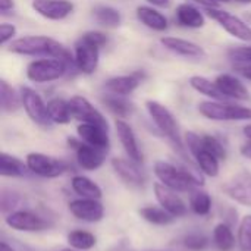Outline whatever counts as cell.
<instances>
[{
  "label": "cell",
  "mask_w": 251,
  "mask_h": 251,
  "mask_svg": "<svg viewBox=\"0 0 251 251\" xmlns=\"http://www.w3.org/2000/svg\"><path fill=\"white\" fill-rule=\"evenodd\" d=\"M153 172L159 182L176 193H191L204 185L203 172L199 166H193L190 162L175 165L171 162L157 160L154 162Z\"/></svg>",
  "instance_id": "obj_1"
},
{
  "label": "cell",
  "mask_w": 251,
  "mask_h": 251,
  "mask_svg": "<svg viewBox=\"0 0 251 251\" xmlns=\"http://www.w3.org/2000/svg\"><path fill=\"white\" fill-rule=\"evenodd\" d=\"M146 109H147L150 118L153 119L154 125L157 126V129L171 141V144L175 147V150H178V153L187 160L185 147H184L185 143L181 138L179 125H178L174 113L166 106H163L162 103H159L156 100H147L146 101Z\"/></svg>",
  "instance_id": "obj_2"
},
{
  "label": "cell",
  "mask_w": 251,
  "mask_h": 251,
  "mask_svg": "<svg viewBox=\"0 0 251 251\" xmlns=\"http://www.w3.org/2000/svg\"><path fill=\"white\" fill-rule=\"evenodd\" d=\"M199 112L201 116L218 122H238L251 121V107L240 106L231 101L207 100L199 104Z\"/></svg>",
  "instance_id": "obj_3"
},
{
  "label": "cell",
  "mask_w": 251,
  "mask_h": 251,
  "mask_svg": "<svg viewBox=\"0 0 251 251\" xmlns=\"http://www.w3.org/2000/svg\"><path fill=\"white\" fill-rule=\"evenodd\" d=\"M69 72V66L66 62L57 57H43L38 60H32L26 66V78L31 82L46 84L60 79Z\"/></svg>",
  "instance_id": "obj_4"
},
{
  "label": "cell",
  "mask_w": 251,
  "mask_h": 251,
  "mask_svg": "<svg viewBox=\"0 0 251 251\" xmlns=\"http://www.w3.org/2000/svg\"><path fill=\"white\" fill-rule=\"evenodd\" d=\"M100 46L94 43L87 34H82L74 46V57L79 72L91 75L99 68L100 62Z\"/></svg>",
  "instance_id": "obj_5"
},
{
  "label": "cell",
  "mask_w": 251,
  "mask_h": 251,
  "mask_svg": "<svg viewBox=\"0 0 251 251\" xmlns=\"http://www.w3.org/2000/svg\"><path fill=\"white\" fill-rule=\"evenodd\" d=\"M204 12L207 13L209 18L216 21L234 38L241 40V41H247V43L251 41V26L247 22H244L241 18H238V16L224 10V9H219L216 6L206 7Z\"/></svg>",
  "instance_id": "obj_6"
},
{
  "label": "cell",
  "mask_w": 251,
  "mask_h": 251,
  "mask_svg": "<svg viewBox=\"0 0 251 251\" xmlns=\"http://www.w3.org/2000/svg\"><path fill=\"white\" fill-rule=\"evenodd\" d=\"M25 163L31 174L41 178H57L68 171V165L63 160L43 153H29L25 159Z\"/></svg>",
  "instance_id": "obj_7"
},
{
  "label": "cell",
  "mask_w": 251,
  "mask_h": 251,
  "mask_svg": "<svg viewBox=\"0 0 251 251\" xmlns=\"http://www.w3.org/2000/svg\"><path fill=\"white\" fill-rule=\"evenodd\" d=\"M19 94H21L22 106H24L28 118L34 124H37L40 126H46V128L53 124L49 116V112H47V103H44V100L35 90H32L29 87H21Z\"/></svg>",
  "instance_id": "obj_8"
},
{
  "label": "cell",
  "mask_w": 251,
  "mask_h": 251,
  "mask_svg": "<svg viewBox=\"0 0 251 251\" xmlns=\"http://www.w3.org/2000/svg\"><path fill=\"white\" fill-rule=\"evenodd\" d=\"M68 101H69V109H71L74 119L79 121L81 124H94V125L109 129V124H107L106 118L85 97L74 96Z\"/></svg>",
  "instance_id": "obj_9"
},
{
  "label": "cell",
  "mask_w": 251,
  "mask_h": 251,
  "mask_svg": "<svg viewBox=\"0 0 251 251\" xmlns=\"http://www.w3.org/2000/svg\"><path fill=\"white\" fill-rule=\"evenodd\" d=\"M69 146L75 149V154H76V162L78 165L84 169V171H97L99 168H101V165L106 160V150L93 147L84 141H78L75 138H69Z\"/></svg>",
  "instance_id": "obj_10"
},
{
  "label": "cell",
  "mask_w": 251,
  "mask_h": 251,
  "mask_svg": "<svg viewBox=\"0 0 251 251\" xmlns=\"http://www.w3.org/2000/svg\"><path fill=\"white\" fill-rule=\"evenodd\" d=\"M224 193L234 200L235 203L251 207V172L250 171H240L235 174L225 185H224Z\"/></svg>",
  "instance_id": "obj_11"
},
{
  "label": "cell",
  "mask_w": 251,
  "mask_h": 251,
  "mask_svg": "<svg viewBox=\"0 0 251 251\" xmlns=\"http://www.w3.org/2000/svg\"><path fill=\"white\" fill-rule=\"evenodd\" d=\"M4 222L9 228L19 232H41L49 228V224L38 215L29 210H15L10 212Z\"/></svg>",
  "instance_id": "obj_12"
},
{
  "label": "cell",
  "mask_w": 251,
  "mask_h": 251,
  "mask_svg": "<svg viewBox=\"0 0 251 251\" xmlns=\"http://www.w3.org/2000/svg\"><path fill=\"white\" fill-rule=\"evenodd\" d=\"M68 209L74 218L82 222H88V224L100 222L104 218V206L100 203V200H96V199L79 197L76 200H72Z\"/></svg>",
  "instance_id": "obj_13"
},
{
  "label": "cell",
  "mask_w": 251,
  "mask_h": 251,
  "mask_svg": "<svg viewBox=\"0 0 251 251\" xmlns=\"http://www.w3.org/2000/svg\"><path fill=\"white\" fill-rule=\"evenodd\" d=\"M153 191H154V197L157 200V203L168 210L172 216L182 218L188 213V207L185 204V201L176 194V191L168 188L166 185H163L162 182H156L153 185Z\"/></svg>",
  "instance_id": "obj_14"
},
{
  "label": "cell",
  "mask_w": 251,
  "mask_h": 251,
  "mask_svg": "<svg viewBox=\"0 0 251 251\" xmlns=\"http://www.w3.org/2000/svg\"><path fill=\"white\" fill-rule=\"evenodd\" d=\"M31 7L49 21H63L74 12V3L69 0H32Z\"/></svg>",
  "instance_id": "obj_15"
},
{
  "label": "cell",
  "mask_w": 251,
  "mask_h": 251,
  "mask_svg": "<svg viewBox=\"0 0 251 251\" xmlns=\"http://www.w3.org/2000/svg\"><path fill=\"white\" fill-rule=\"evenodd\" d=\"M115 129H116L118 138H119V141H121V144H122L128 159H131L132 162L141 165L143 160H144V156H143V151H141V149L138 146L135 132L131 128V125L126 121L118 118L115 121Z\"/></svg>",
  "instance_id": "obj_16"
},
{
  "label": "cell",
  "mask_w": 251,
  "mask_h": 251,
  "mask_svg": "<svg viewBox=\"0 0 251 251\" xmlns=\"http://www.w3.org/2000/svg\"><path fill=\"white\" fill-rule=\"evenodd\" d=\"M146 75L143 71H135L129 75H119V76H112L107 81H104V90L110 94H118V96H129L132 94L144 81Z\"/></svg>",
  "instance_id": "obj_17"
},
{
  "label": "cell",
  "mask_w": 251,
  "mask_h": 251,
  "mask_svg": "<svg viewBox=\"0 0 251 251\" xmlns=\"http://www.w3.org/2000/svg\"><path fill=\"white\" fill-rule=\"evenodd\" d=\"M112 168L115 174L128 185L131 187H143L146 182V175L141 171L140 165L132 162L131 159H122V157H113L112 159Z\"/></svg>",
  "instance_id": "obj_18"
},
{
  "label": "cell",
  "mask_w": 251,
  "mask_h": 251,
  "mask_svg": "<svg viewBox=\"0 0 251 251\" xmlns=\"http://www.w3.org/2000/svg\"><path fill=\"white\" fill-rule=\"evenodd\" d=\"M160 43L166 50L172 51L174 54L187 57V59H203V57H206V50L200 44L190 41V40H185V38L162 37Z\"/></svg>",
  "instance_id": "obj_19"
},
{
  "label": "cell",
  "mask_w": 251,
  "mask_h": 251,
  "mask_svg": "<svg viewBox=\"0 0 251 251\" xmlns=\"http://www.w3.org/2000/svg\"><path fill=\"white\" fill-rule=\"evenodd\" d=\"M78 138L93 147L101 149V150H109L110 147V140H109V129L94 125V124H79L76 128Z\"/></svg>",
  "instance_id": "obj_20"
},
{
  "label": "cell",
  "mask_w": 251,
  "mask_h": 251,
  "mask_svg": "<svg viewBox=\"0 0 251 251\" xmlns=\"http://www.w3.org/2000/svg\"><path fill=\"white\" fill-rule=\"evenodd\" d=\"M215 82L218 84L219 90L226 96L228 100H249L250 99V93L249 88L244 85V82H241L237 76L231 75V74H221L216 76Z\"/></svg>",
  "instance_id": "obj_21"
},
{
  "label": "cell",
  "mask_w": 251,
  "mask_h": 251,
  "mask_svg": "<svg viewBox=\"0 0 251 251\" xmlns=\"http://www.w3.org/2000/svg\"><path fill=\"white\" fill-rule=\"evenodd\" d=\"M175 21L178 25L184 28L199 29L206 25L204 13L191 3H181L175 10Z\"/></svg>",
  "instance_id": "obj_22"
},
{
  "label": "cell",
  "mask_w": 251,
  "mask_h": 251,
  "mask_svg": "<svg viewBox=\"0 0 251 251\" xmlns=\"http://www.w3.org/2000/svg\"><path fill=\"white\" fill-rule=\"evenodd\" d=\"M137 19L147 28L153 29V31H166L168 26H169V22H168V18L156 10L154 7L151 6H138L137 7Z\"/></svg>",
  "instance_id": "obj_23"
},
{
  "label": "cell",
  "mask_w": 251,
  "mask_h": 251,
  "mask_svg": "<svg viewBox=\"0 0 251 251\" xmlns=\"http://www.w3.org/2000/svg\"><path fill=\"white\" fill-rule=\"evenodd\" d=\"M190 87H191L194 91H197V93H200V94L206 96L209 100L228 101L226 96L219 90L218 84H216L215 81H210V79H209V78H206V76H201V75H193V76L190 78Z\"/></svg>",
  "instance_id": "obj_24"
},
{
  "label": "cell",
  "mask_w": 251,
  "mask_h": 251,
  "mask_svg": "<svg viewBox=\"0 0 251 251\" xmlns=\"http://www.w3.org/2000/svg\"><path fill=\"white\" fill-rule=\"evenodd\" d=\"M71 187L74 190V193L76 196H79L81 199H96L100 200L103 196L101 188L90 178L84 176V175H75L71 179Z\"/></svg>",
  "instance_id": "obj_25"
},
{
  "label": "cell",
  "mask_w": 251,
  "mask_h": 251,
  "mask_svg": "<svg viewBox=\"0 0 251 251\" xmlns=\"http://www.w3.org/2000/svg\"><path fill=\"white\" fill-rule=\"evenodd\" d=\"M29 172L26 163H24L21 159L10 156L7 153L0 154V175L4 178H21L26 176Z\"/></svg>",
  "instance_id": "obj_26"
},
{
  "label": "cell",
  "mask_w": 251,
  "mask_h": 251,
  "mask_svg": "<svg viewBox=\"0 0 251 251\" xmlns=\"http://www.w3.org/2000/svg\"><path fill=\"white\" fill-rule=\"evenodd\" d=\"M103 104L119 119L128 118L134 112V104L125 97V96H118V94H104L101 97Z\"/></svg>",
  "instance_id": "obj_27"
},
{
  "label": "cell",
  "mask_w": 251,
  "mask_h": 251,
  "mask_svg": "<svg viewBox=\"0 0 251 251\" xmlns=\"http://www.w3.org/2000/svg\"><path fill=\"white\" fill-rule=\"evenodd\" d=\"M193 157L196 159V163H197L199 169L203 172V175L210 176V178H216L219 175V171H221L219 163H221V160L216 156H213L210 151L203 149V144H201V149L197 153L193 154Z\"/></svg>",
  "instance_id": "obj_28"
},
{
  "label": "cell",
  "mask_w": 251,
  "mask_h": 251,
  "mask_svg": "<svg viewBox=\"0 0 251 251\" xmlns=\"http://www.w3.org/2000/svg\"><path fill=\"white\" fill-rule=\"evenodd\" d=\"M47 112L53 124L66 125L71 122V119H74L71 109H69V101L59 99V97L50 99L47 101Z\"/></svg>",
  "instance_id": "obj_29"
},
{
  "label": "cell",
  "mask_w": 251,
  "mask_h": 251,
  "mask_svg": "<svg viewBox=\"0 0 251 251\" xmlns=\"http://www.w3.org/2000/svg\"><path fill=\"white\" fill-rule=\"evenodd\" d=\"M93 16L94 19L107 28H116L121 25L122 21V15L121 12L113 7V6H107V4H97L93 7Z\"/></svg>",
  "instance_id": "obj_30"
},
{
  "label": "cell",
  "mask_w": 251,
  "mask_h": 251,
  "mask_svg": "<svg viewBox=\"0 0 251 251\" xmlns=\"http://www.w3.org/2000/svg\"><path fill=\"white\" fill-rule=\"evenodd\" d=\"M140 216L146 222H149L151 225H159V226L169 225L176 219L168 210H165L162 206H146V207L140 209Z\"/></svg>",
  "instance_id": "obj_31"
},
{
  "label": "cell",
  "mask_w": 251,
  "mask_h": 251,
  "mask_svg": "<svg viewBox=\"0 0 251 251\" xmlns=\"http://www.w3.org/2000/svg\"><path fill=\"white\" fill-rule=\"evenodd\" d=\"M213 244L219 251H231L235 247V237L231 226L225 222L218 224L213 229L212 235Z\"/></svg>",
  "instance_id": "obj_32"
},
{
  "label": "cell",
  "mask_w": 251,
  "mask_h": 251,
  "mask_svg": "<svg viewBox=\"0 0 251 251\" xmlns=\"http://www.w3.org/2000/svg\"><path fill=\"white\" fill-rule=\"evenodd\" d=\"M68 244L71 249L79 251H88L96 247L97 244V238L94 234L88 232V231H82V229H76L68 234Z\"/></svg>",
  "instance_id": "obj_33"
},
{
  "label": "cell",
  "mask_w": 251,
  "mask_h": 251,
  "mask_svg": "<svg viewBox=\"0 0 251 251\" xmlns=\"http://www.w3.org/2000/svg\"><path fill=\"white\" fill-rule=\"evenodd\" d=\"M0 104H1V110L6 113L15 112L19 107V104H22L21 94H16L13 87H10L4 79L0 81Z\"/></svg>",
  "instance_id": "obj_34"
},
{
  "label": "cell",
  "mask_w": 251,
  "mask_h": 251,
  "mask_svg": "<svg viewBox=\"0 0 251 251\" xmlns=\"http://www.w3.org/2000/svg\"><path fill=\"white\" fill-rule=\"evenodd\" d=\"M190 207L199 216H207L212 210V197L209 193L196 188L190 193Z\"/></svg>",
  "instance_id": "obj_35"
},
{
  "label": "cell",
  "mask_w": 251,
  "mask_h": 251,
  "mask_svg": "<svg viewBox=\"0 0 251 251\" xmlns=\"http://www.w3.org/2000/svg\"><path fill=\"white\" fill-rule=\"evenodd\" d=\"M237 243L241 251H251V215H247L241 219Z\"/></svg>",
  "instance_id": "obj_36"
},
{
  "label": "cell",
  "mask_w": 251,
  "mask_h": 251,
  "mask_svg": "<svg viewBox=\"0 0 251 251\" xmlns=\"http://www.w3.org/2000/svg\"><path fill=\"white\" fill-rule=\"evenodd\" d=\"M201 137H203V149L210 151L219 160L226 159V150H225L224 144L216 137H213V135H201Z\"/></svg>",
  "instance_id": "obj_37"
},
{
  "label": "cell",
  "mask_w": 251,
  "mask_h": 251,
  "mask_svg": "<svg viewBox=\"0 0 251 251\" xmlns=\"http://www.w3.org/2000/svg\"><path fill=\"white\" fill-rule=\"evenodd\" d=\"M184 246L191 251H201L209 246V238L204 234H190L184 238Z\"/></svg>",
  "instance_id": "obj_38"
},
{
  "label": "cell",
  "mask_w": 251,
  "mask_h": 251,
  "mask_svg": "<svg viewBox=\"0 0 251 251\" xmlns=\"http://www.w3.org/2000/svg\"><path fill=\"white\" fill-rule=\"evenodd\" d=\"M234 63H251V47H234L228 51Z\"/></svg>",
  "instance_id": "obj_39"
},
{
  "label": "cell",
  "mask_w": 251,
  "mask_h": 251,
  "mask_svg": "<svg viewBox=\"0 0 251 251\" xmlns=\"http://www.w3.org/2000/svg\"><path fill=\"white\" fill-rule=\"evenodd\" d=\"M16 35V26L13 24L3 22L0 25V44L6 46L9 41H13V37Z\"/></svg>",
  "instance_id": "obj_40"
},
{
  "label": "cell",
  "mask_w": 251,
  "mask_h": 251,
  "mask_svg": "<svg viewBox=\"0 0 251 251\" xmlns=\"http://www.w3.org/2000/svg\"><path fill=\"white\" fill-rule=\"evenodd\" d=\"M18 201H19V197L15 193L3 191L1 193V212H7V210L15 209Z\"/></svg>",
  "instance_id": "obj_41"
},
{
  "label": "cell",
  "mask_w": 251,
  "mask_h": 251,
  "mask_svg": "<svg viewBox=\"0 0 251 251\" xmlns=\"http://www.w3.org/2000/svg\"><path fill=\"white\" fill-rule=\"evenodd\" d=\"M234 69L246 79L251 81V63H234Z\"/></svg>",
  "instance_id": "obj_42"
},
{
  "label": "cell",
  "mask_w": 251,
  "mask_h": 251,
  "mask_svg": "<svg viewBox=\"0 0 251 251\" xmlns=\"http://www.w3.org/2000/svg\"><path fill=\"white\" fill-rule=\"evenodd\" d=\"M240 153H241V156H243V157L250 159L251 160V140L246 141V143L240 147Z\"/></svg>",
  "instance_id": "obj_43"
},
{
  "label": "cell",
  "mask_w": 251,
  "mask_h": 251,
  "mask_svg": "<svg viewBox=\"0 0 251 251\" xmlns=\"http://www.w3.org/2000/svg\"><path fill=\"white\" fill-rule=\"evenodd\" d=\"M13 7H15L13 0H0V10H1L3 13H6V12L12 10Z\"/></svg>",
  "instance_id": "obj_44"
},
{
  "label": "cell",
  "mask_w": 251,
  "mask_h": 251,
  "mask_svg": "<svg viewBox=\"0 0 251 251\" xmlns=\"http://www.w3.org/2000/svg\"><path fill=\"white\" fill-rule=\"evenodd\" d=\"M150 4L156 6V7H162V9H168L171 6V0H147Z\"/></svg>",
  "instance_id": "obj_45"
},
{
  "label": "cell",
  "mask_w": 251,
  "mask_h": 251,
  "mask_svg": "<svg viewBox=\"0 0 251 251\" xmlns=\"http://www.w3.org/2000/svg\"><path fill=\"white\" fill-rule=\"evenodd\" d=\"M0 251H16L12 246H9L7 243H4V241H1V244H0Z\"/></svg>",
  "instance_id": "obj_46"
},
{
  "label": "cell",
  "mask_w": 251,
  "mask_h": 251,
  "mask_svg": "<svg viewBox=\"0 0 251 251\" xmlns=\"http://www.w3.org/2000/svg\"><path fill=\"white\" fill-rule=\"evenodd\" d=\"M243 132H244V135H246L247 140H251V124L246 125V126L243 128Z\"/></svg>",
  "instance_id": "obj_47"
},
{
  "label": "cell",
  "mask_w": 251,
  "mask_h": 251,
  "mask_svg": "<svg viewBox=\"0 0 251 251\" xmlns=\"http://www.w3.org/2000/svg\"><path fill=\"white\" fill-rule=\"evenodd\" d=\"M235 1H238V3H244V4H250L251 0H235Z\"/></svg>",
  "instance_id": "obj_48"
},
{
  "label": "cell",
  "mask_w": 251,
  "mask_h": 251,
  "mask_svg": "<svg viewBox=\"0 0 251 251\" xmlns=\"http://www.w3.org/2000/svg\"><path fill=\"white\" fill-rule=\"evenodd\" d=\"M60 251H79V250H75V249H71V247H66V249H63V250Z\"/></svg>",
  "instance_id": "obj_49"
},
{
  "label": "cell",
  "mask_w": 251,
  "mask_h": 251,
  "mask_svg": "<svg viewBox=\"0 0 251 251\" xmlns=\"http://www.w3.org/2000/svg\"><path fill=\"white\" fill-rule=\"evenodd\" d=\"M196 1H199V3H201V0H196Z\"/></svg>",
  "instance_id": "obj_50"
}]
</instances>
